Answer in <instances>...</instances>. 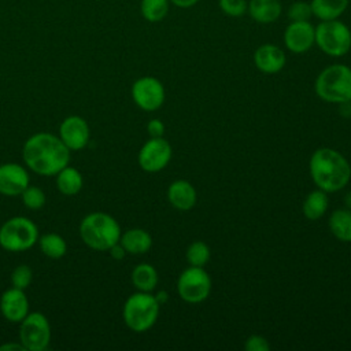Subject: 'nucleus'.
<instances>
[{"mask_svg":"<svg viewBox=\"0 0 351 351\" xmlns=\"http://www.w3.org/2000/svg\"><path fill=\"white\" fill-rule=\"evenodd\" d=\"M29 169L40 176H55L69 165L70 149L51 133H36L29 137L22 149Z\"/></svg>","mask_w":351,"mask_h":351,"instance_id":"nucleus-1","label":"nucleus"},{"mask_svg":"<svg viewBox=\"0 0 351 351\" xmlns=\"http://www.w3.org/2000/svg\"><path fill=\"white\" fill-rule=\"evenodd\" d=\"M308 170L313 182L326 193L341 191L351 180L348 160L339 151L328 147L313 152Z\"/></svg>","mask_w":351,"mask_h":351,"instance_id":"nucleus-2","label":"nucleus"},{"mask_svg":"<svg viewBox=\"0 0 351 351\" xmlns=\"http://www.w3.org/2000/svg\"><path fill=\"white\" fill-rule=\"evenodd\" d=\"M82 241L96 251H108L121 239V226L106 213H90L80 225Z\"/></svg>","mask_w":351,"mask_h":351,"instance_id":"nucleus-3","label":"nucleus"},{"mask_svg":"<svg viewBox=\"0 0 351 351\" xmlns=\"http://www.w3.org/2000/svg\"><path fill=\"white\" fill-rule=\"evenodd\" d=\"M317 96L328 103L343 104L351 101V69L341 63L325 67L315 78Z\"/></svg>","mask_w":351,"mask_h":351,"instance_id":"nucleus-4","label":"nucleus"},{"mask_svg":"<svg viewBox=\"0 0 351 351\" xmlns=\"http://www.w3.org/2000/svg\"><path fill=\"white\" fill-rule=\"evenodd\" d=\"M159 307L160 304L158 303L155 295H151V292L138 291L126 299L122 317L129 329L143 333L155 325L159 315Z\"/></svg>","mask_w":351,"mask_h":351,"instance_id":"nucleus-5","label":"nucleus"},{"mask_svg":"<svg viewBox=\"0 0 351 351\" xmlns=\"http://www.w3.org/2000/svg\"><path fill=\"white\" fill-rule=\"evenodd\" d=\"M315 45L328 56L341 58L351 49V30L340 19L319 21L315 26Z\"/></svg>","mask_w":351,"mask_h":351,"instance_id":"nucleus-6","label":"nucleus"},{"mask_svg":"<svg viewBox=\"0 0 351 351\" xmlns=\"http://www.w3.org/2000/svg\"><path fill=\"white\" fill-rule=\"evenodd\" d=\"M38 240V229L26 217H14L0 228V245L11 252L26 251Z\"/></svg>","mask_w":351,"mask_h":351,"instance_id":"nucleus-7","label":"nucleus"},{"mask_svg":"<svg viewBox=\"0 0 351 351\" xmlns=\"http://www.w3.org/2000/svg\"><path fill=\"white\" fill-rule=\"evenodd\" d=\"M177 292L186 303H200L211 292V278L204 267L189 266L178 276Z\"/></svg>","mask_w":351,"mask_h":351,"instance_id":"nucleus-8","label":"nucleus"},{"mask_svg":"<svg viewBox=\"0 0 351 351\" xmlns=\"http://www.w3.org/2000/svg\"><path fill=\"white\" fill-rule=\"evenodd\" d=\"M19 341L29 351H44L51 341V326L47 317L38 311L27 314L21 321Z\"/></svg>","mask_w":351,"mask_h":351,"instance_id":"nucleus-9","label":"nucleus"},{"mask_svg":"<svg viewBox=\"0 0 351 351\" xmlns=\"http://www.w3.org/2000/svg\"><path fill=\"white\" fill-rule=\"evenodd\" d=\"M173 155L170 143L163 137H151L138 151V165L144 171L156 173L163 170Z\"/></svg>","mask_w":351,"mask_h":351,"instance_id":"nucleus-10","label":"nucleus"},{"mask_svg":"<svg viewBox=\"0 0 351 351\" xmlns=\"http://www.w3.org/2000/svg\"><path fill=\"white\" fill-rule=\"evenodd\" d=\"M132 97L141 110L155 111L165 103V86L158 78L145 75L132 85Z\"/></svg>","mask_w":351,"mask_h":351,"instance_id":"nucleus-11","label":"nucleus"},{"mask_svg":"<svg viewBox=\"0 0 351 351\" xmlns=\"http://www.w3.org/2000/svg\"><path fill=\"white\" fill-rule=\"evenodd\" d=\"M284 44L293 53H304L315 45V26L310 21L289 22L284 30Z\"/></svg>","mask_w":351,"mask_h":351,"instance_id":"nucleus-12","label":"nucleus"},{"mask_svg":"<svg viewBox=\"0 0 351 351\" xmlns=\"http://www.w3.org/2000/svg\"><path fill=\"white\" fill-rule=\"evenodd\" d=\"M89 126L86 121L78 115L63 119L59 126V138L69 149H82L89 141Z\"/></svg>","mask_w":351,"mask_h":351,"instance_id":"nucleus-13","label":"nucleus"},{"mask_svg":"<svg viewBox=\"0 0 351 351\" xmlns=\"http://www.w3.org/2000/svg\"><path fill=\"white\" fill-rule=\"evenodd\" d=\"M29 185V174L18 163H4L0 166V193L18 196Z\"/></svg>","mask_w":351,"mask_h":351,"instance_id":"nucleus-14","label":"nucleus"},{"mask_svg":"<svg viewBox=\"0 0 351 351\" xmlns=\"http://www.w3.org/2000/svg\"><path fill=\"white\" fill-rule=\"evenodd\" d=\"M287 63L285 52L276 44H262L254 52V64L265 74H276Z\"/></svg>","mask_w":351,"mask_h":351,"instance_id":"nucleus-15","label":"nucleus"},{"mask_svg":"<svg viewBox=\"0 0 351 351\" xmlns=\"http://www.w3.org/2000/svg\"><path fill=\"white\" fill-rule=\"evenodd\" d=\"M0 310L4 318L10 322H21L29 314V302L19 288L7 289L0 298Z\"/></svg>","mask_w":351,"mask_h":351,"instance_id":"nucleus-16","label":"nucleus"},{"mask_svg":"<svg viewBox=\"0 0 351 351\" xmlns=\"http://www.w3.org/2000/svg\"><path fill=\"white\" fill-rule=\"evenodd\" d=\"M167 199L174 208L180 211H188L195 207L197 195L195 186L189 181L177 180L169 185Z\"/></svg>","mask_w":351,"mask_h":351,"instance_id":"nucleus-17","label":"nucleus"},{"mask_svg":"<svg viewBox=\"0 0 351 351\" xmlns=\"http://www.w3.org/2000/svg\"><path fill=\"white\" fill-rule=\"evenodd\" d=\"M247 12L252 21L267 25L276 22L280 18L282 12V4L280 0H248Z\"/></svg>","mask_w":351,"mask_h":351,"instance_id":"nucleus-18","label":"nucleus"},{"mask_svg":"<svg viewBox=\"0 0 351 351\" xmlns=\"http://www.w3.org/2000/svg\"><path fill=\"white\" fill-rule=\"evenodd\" d=\"M119 243L122 244V247L128 254L141 255L149 251L152 245V237L147 230L134 228L122 233Z\"/></svg>","mask_w":351,"mask_h":351,"instance_id":"nucleus-19","label":"nucleus"},{"mask_svg":"<svg viewBox=\"0 0 351 351\" xmlns=\"http://www.w3.org/2000/svg\"><path fill=\"white\" fill-rule=\"evenodd\" d=\"M350 0H311L313 16L319 21L339 19L348 8Z\"/></svg>","mask_w":351,"mask_h":351,"instance_id":"nucleus-20","label":"nucleus"},{"mask_svg":"<svg viewBox=\"0 0 351 351\" xmlns=\"http://www.w3.org/2000/svg\"><path fill=\"white\" fill-rule=\"evenodd\" d=\"M330 233L340 241H351V210L337 208L335 210L328 221Z\"/></svg>","mask_w":351,"mask_h":351,"instance_id":"nucleus-21","label":"nucleus"},{"mask_svg":"<svg viewBox=\"0 0 351 351\" xmlns=\"http://www.w3.org/2000/svg\"><path fill=\"white\" fill-rule=\"evenodd\" d=\"M328 206H329V200H328L326 192L321 189H315V191H311L304 197L302 204V211L307 219L317 221L326 213Z\"/></svg>","mask_w":351,"mask_h":351,"instance_id":"nucleus-22","label":"nucleus"},{"mask_svg":"<svg viewBox=\"0 0 351 351\" xmlns=\"http://www.w3.org/2000/svg\"><path fill=\"white\" fill-rule=\"evenodd\" d=\"M132 282L137 291L151 292L158 285V271L149 263H140L132 270Z\"/></svg>","mask_w":351,"mask_h":351,"instance_id":"nucleus-23","label":"nucleus"},{"mask_svg":"<svg viewBox=\"0 0 351 351\" xmlns=\"http://www.w3.org/2000/svg\"><path fill=\"white\" fill-rule=\"evenodd\" d=\"M84 180L81 173L70 166L63 167L59 173H56V186L58 189L67 196H73L78 193L82 188Z\"/></svg>","mask_w":351,"mask_h":351,"instance_id":"nucleus-24","label":"nucleus"},{"mask_svg":"<svg viewBox=\"0 0 351 351\" xmlns=\"http://www.w3.org/2000/svg\"><path fill=\"white\" fill-rule=\"evenodd\" d=\"M170 4V0H141L140 12L145 21L156 23L167 16Z\"/></svg>","mask_w":351,"mask_h":351,"instance_id":"nucleus-25","label":"nucleus"},{"mask_svg":"<svg viewBox=\"0 0 351 351\" xmlns=\"http://www.w3.org/2000/svg\"><path fill=\"white\" fill-rule=\"evenodd\" d=\"M40 248L44 255L52 258V259H59L66 254L67 245L64 239L60 234L56 233H47L38 240Z\"/></svg>","mask_w":351,"mask_h":351,"instance_id":"nucleus-26","label":"nucleus"},{"mask_svg":"<svg viewBox=\"0 0 351 351\" xmlns=\"http://www.w3.org/2000/svg\"><path fill=\"white\" fill-rule=\"evenodd\" d=\"M185 256H186V261H188L189 266L204 267V265L210 261L211 252H210V248L206 243L193 241L188 245Z\"/></svg>","mask_w":351,"mask_h":351,"instance_id":"nucleus-27","label":"nucleus"},{"mask_svg":"<svg viewBox=\"0 0 351 351\" xmlns=\"http://www.w3.org/2000/svg\"><path fill=\"white\" fill-rule=\"evenodd\" d=\"M21 196L23 204L30 210H40L45 204V193L38 186L27 185Z\"/></svg>","mask_w":351,"mask_h":351,"instance_id":"nucleus-28","label":"nucleus"},{"mask_svg":"<svg viewBox=\"0 0 351 351\" xmlns=\"http://www.w3.org/2000/svg\"><path fill=\"white\" fill-rule=\"evenodd\" d=\"M287 16H288L289 22L310 21V18L313 16V11H311V5H310V3L303 1V0L293 1V3L288 7Z\"/></svg>","mask_w":351,"mask_h":351,"instance_id":"nucleus-29","label":"nucleus"},{"mask_svg":"<svg viewBox=\"0 0 351 351\" xmlns=\"http://www.w3.org/2000/svg\"><path fill=\"white\" fill-rule=\"evenodd\" d=\"M219 10L232 18H240L247 12L248 0H218Z\"/></svg>","mask_w":351,"mask_h":351,"instance_id":"nucleus-30","label":"nucleus"},{"mask_svg":"<svg viewBox=\"0 0 351 351\" xmlns=\"http://www.w3.org/2000/svg\"><path fill=\"white\" fill-rule=\"evenodd\" d=\"M33 280V271L27 265L16 266L11 273L12 287L19 289H26Z\"/></svg>","mask_w":351,"mask_h":351,"instance_id":"nucleus-31","label":"nucleus"},{"mask_svg":"<svg viewBox=\"0 0 351 351\" xmlns=\"http://www.w3.org/2000/svg\"><path fill=\"white\" fill-rule=\"evenodd\" d=\"M244 348L247 351H269L270 350V344H269L266 337H263L261 335H251L245 340Z\"/></svg>","mask_w":351,"mask_h":351,"instance_id":"nucleus-32","label":"nucleus"},{"mask_svg":"<svg viewBox=\"0 0 351 351\" xmlns=\"http://www.w3.org/2000/svg\"><path fill=\"white\" fill-rule=\"evenodd\" d=\"M147 130L151 137H163L165 123L160 119H151L147 125Z\"/></svg>","mask_w":351,"mask_h":351,"instance_id":"nucleus-33","label":"nucleus"},{"mask_svg":"<svg viewBox=\"0 0 351 351\" xmlns=\"http://www.w3.org/2000/svg\"><path fill=\"white\" fill-rule=\"evenodd\" d=\"M108 251H110V255H111L114 259H117V261L123 259V258H125V255L128 254L119 241H118L117 244H114Z\"/></svg>","mask_w":351,"mask_h":351,"instance_id":"nucleus-34","label":"nucleus"},{"mask_svg":"<svg viewBox=\"0 0 351 351\" xmlns=\"http://www.w3.org/2000/svg\"><path fill=\"white\" fill-rule=\"evenodd\" d=\"M200 0H170V3L178 8H191L196 5Z\"/></svg>","mask_w":351,"mask_h":351,"instance_id":"nucleus-35","label":"nucleus"},{"mask_svg":"<svg viewBox=\"0 0 351 351\" xmlns=\"http://www.w3.org/2000/svg\"><path fill=\"white\" fill-rule=\"evenodd\" d=\"M0 350H18V351H23L25 347L19 343V344H14V343H7V344H3L0 346Z\"/></svg>","mask_w":351,"mask_h":351,"instance_id":"nucleus-36","label":"nucleus"},{"mask_svg":"<svg viewBox=\"0 0 351 351\" xmlns=\"http://www.w3.org/2000/svg\"><path fill=\"white\" fill-rule=\"evenodd\" d=\"M155 298H156V300H158V303L159 304H162V303H166L167 302V292L166 291H159L156 295H155Z\"/></svg>","mask_w":351,"mask_h":351,"instance_id":"nucleus-37","label":"nucleus"},{"mask_svg":"<svg viewBox=\"0 0 351 351\" xmlns=\"http://www.w3.org/2000/svg\"><path fill=\"white\" fill-rule=\"evenodd\" d=\"M344 204H346V208L351 210V189L344 195Z\"/></svg>","mask_w":351,"mask_h":351,"instance_id":"nucleus-38","label":"nucleus"}]
</instances>
